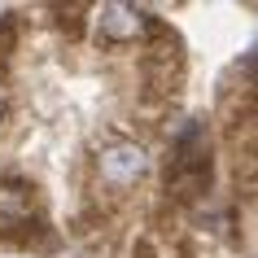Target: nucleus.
Returning <instances> with one entry per match:
<instances>
[{"mask_svg":"<svg viewBox=\"0 0 258 258\" xmlns=\"http://www.w3.org/2000/svg\"><path fill=\"white\" fill-rule=\"evenodd\" d=\"M0 114H5V101H0Z\"/></svg>","mask_w":258,"mask_h":258,"instance_id":"obj_3","label":"nucleus"},{"mask_svg":"<svg viewBox=\"0 0 258 258\" xmlns=\"http://www.w3.org/2000/svg\"><path fill=\"white\" fill-rule=\"evenodd\" d=\"M101 171H105L109 184H136L145 171H149V153L140 149V145H109L105 153H101Z\"/></svg>","mask_w":258,"mask_h":258,"instance_id":"obj_1","label":"nucleus"},{"mask_svg":"<svg viewBox=\"0 0 258 258\" xmlns=\"http://www.w3.org/2000/svg\"><path fill=\"white\" fill-rule=\"evenodd\" d=\"M101 27H105L109 40H127V35L140 31V18H136L132 5H105V9H101Z\"/></svg>","mask_w":258,"mask_h":258,"instance_id":"obj_2","label":"nucleus"}]
</instances>
